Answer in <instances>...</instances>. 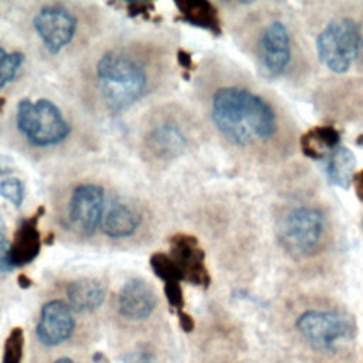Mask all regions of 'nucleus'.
I'll return each mask as SVG.
<instances>
[{
    "mask_svg": "<svg viewBox=\"0 0 363 363\" xmlns=\"http://www.w3.org/2000/svg\"><path fill=\"white\" fill-rule=\"evenodd\" d=\"M125 363H155L149 352H130L123 357Z\"/></svg>",
    "mask_w": 363,
    "mask_h": 363,
    "instance_id": "nucleus-25",
    "label": "nucleus"
},
{
    "mask_svg": "<svg viewBox=\"0 0 363 363\" xmlns=\"http://www.w3.org/2000/svg\"><path fill=\"white\" fill-rule=\"evenodd\" d=\"M54 363H77V362H74V360L69 359V357H61V359L55 360Z\"/></svg>",
    "mask_w": 363,
    "mask_h": 363,
    "instance_id": "nucleus-30",
    "label": "nucleus"
},
{
    "mask_svg": "<svg viewBox=\"0 0 363 363\" xmlns=\"http://www.w3.org/2000/svg\"><path fill=\"white\" fill-rule=\"evenodd\" d=\"M352 184L354 186L356 193H357L359 199H360L362 203H363V170H362V172H357V173L354 174Z\"/></svg>",
    "mask_w": 363,
    "mask_h": 363,
    "instance_id": "nucleus-27",
    "label": "nucleus"
},
{
    "mask_svg": "<svg viewBox=\"0 0 363 363\" xmlns=\"http://www.w3.org/2000/svg\"><path fill=\"white\" fill-rule=\"evenodd\" d=\"M248 44L267 81L298 84L312 72V48L295 16L281 3L258 4L251 13Z\"/></svg>",
    "mask_w": 363,
    "mask_h": 363,
    "instance_id": "nucleus-2",
    "label": "nucleus"
},
{
    "mask_svg": "<svg viewBox=\"0 0 363 363\" xmlns=\"http://www.w3.org/2000/svg\"><path fill=\"white\" fill-rule=\"evenodd\" d=\"M157 298L149 282L140 278L128 281L118 296L119 313L130 320L147 318L156 308Z\"/></svg>",
    "mask_w": 363,
    "mask_h": 363,
    "instance_id": "nucleus-12",
    "label": "nucleus"
},
{
    "mask_svg": "<svg viewBox=\"0 0 363 363\" xmlns=\"http://www.w3.org/2000/svg\"><path fill=\"white\" fill-rule=\"evenodd\" d=\"M210 116L228 143L267 164L289 159L296 149V123L269 89L245 82L221 85L211 95Z\"/></svg>",
    "mask_w": 363,
    "mask_h": 363,
    "instance_id": "nucleus-1",
    "label": "nucleus"
},
{
    "mask_svg": "<svg viewBox=\"0 0 363 363\" xmlns=\"http://www.w3.org/2000/svg\"><path fill=\"white\" fill-rule=\"evenodd\" d=\"M150 265L155 271V274L164 281V284L167 282H176V281H182V275L180 271L177 268V265L174 264V261L172 259L170 255L157 252L155 255H152L150 258Z\"/></svg>",
    "mask_w": 363,
    "mask_h": 363,
    "instance_id": "nucleus-19",
    "label": "nucleus"
},
{
    "mask_svg": "<svg viewBox=\"0 0 363 363\" xmlns=\"http://www.w3.org/2000/svg\"><path fill=\"white\" fill-rule=\"evenodd\" d=\"M16 121L20 132L35 146L57 145L69 132L61 111L48 99L20 101Z\"/></svg>",
    "mask_w": 363,
    "mask_h": 363,
    "instance_id": "nucleus-7",
    "label": "nucleus"
},
{
    "mask_svg": "<svg viewBox=\"0 0 363 363\" xmlns=\"http://www.w3.org/2000/svg\"><path fill=\"white\" fill-rule=\"evenodd\" d=\"M275 237L295 261H311L333 245L336 228L328 204L316 194L294 193L275 213Z\"/></svg>",
    "mask_w": 363,
    "mask_h": 363,
    "instance_id": "nucleus-3",
    "label": "nucleus"
},
{
    "mask_svg": "<svg viewBox=\"0 0 363 363\" xmlns=\"http://www.w3.org/2000/svg\"><path fill=\"white\" fill-rule=\"evenodd\" d=\"M172 259L177 265L182 279L194 285H208L210 277L204 265V252L200 250L196 238L184 234L172 237L170 240Z\"/></svg>",
    "mask_w": 363,
    "mask_h": 363,
    "instance_id": "nucleus-11",
    "label": "nucleus"
},
{
    "mask_svg": "<svg viewBox=\"0 0 363 363\" xmlns=\"http://www.w3.org/2000/svg\"><path fill=\"white\" fill-rule=\"evenodd\" d=\"M18 282H20V285L24 286V288H27V286L31 285V281H30L26 275H20V277H18Z\"/></svg>",
    "mask_w": 363,
    "mask_h": 363,
    "instance_id": "nucleus-29",
    "label": "nucleus"
},
{
    "mask_svg": "<svg viewBox=\"0 0 363 363\" xmlns=\"http://www.w3.org/2000/svg\"><path fill=\"white\" fill-rule=\"evenodd\" d=\"M179 62L182 64L183 68H189L191 65V60H190V55L184 51H179Z\"/></svg>",
    "mask_w": 363,
    "mask_h": 363,
    "instance_id": "nucleus-28",
    "label": "nucleus"
},
{
    "mask_svg": "<svg viewBox=\"0 0 363 363\" xmlns=\"http://www.w3.org/2000/svg\"><path fill=\"white\" fill-rule=\"evenodd\" d=\"M75 320L72 309L62 301H50L41 308L37 323V337L45 346H57L65 342L74 332Z\"/></svg>",
    "mask_w": 363,
    "mask_h": 363,
    "instance_id": "nucleus-10",
    "label": "nucleus"
},
{
    "mask_svg": "<svg viewBox=\"0 0 363 363\" xmlns=\"http://www.w3.org/2000/svg\"><path fill=\"white\" fill-rule=\"evenodd\" d=\"M301 145L309 157L322 160L326 153L340 145V135L333 126H318L301 138Z\"/></svg>",
    "mask_w": 363,
    "mask_h": 363,
    "instance_id": "nucleus-18",
    "label": "nucleus"
},
{
    "mask_svg": "<svg viewBox=\"0 0 363 363\" xmlns=\"http://www.w3.org/2000/svg\"><path fill=\"white\" fill-rule=\"evenodd\" d=\"M176 6L180 11L182 20L193 26L210 30L214 34L221 33V21L218 18L217 9L211 3L201 1V0L177 1Z\"/></svg>",
    "mask_w": 363,
    "mask_h": 363,
    "instance_id": "nucleus-17",
    "label": "nucleus"
},
{
    "mask_svg": "<svg viewBox=\"0 0 363 363\" xmlns=\"http://www.w3.org/2000/svg\"><path fill=\"white\" fill-rule=\"evenodd\" d=\"M0 196L20 207L24 200V184L18 179H6L0 182Z\"/></svg>",
    "mask_w": 363,
    "mask_h": 363,
    "instance_id": "nucleus-22",
    "label": "nucleus"
},
{
    "mask_svg": "<svg viewBox=\"0 0 363 363\" xmlns=\"http://www.w3.org/2000/svg\"><path fill=\"white\" fill-rule=\"evenodd\" d=\"M96 77L108 106L118 112L138 101L146 86L142 64L125 51H109L96 64Z\"/></svg>",
    "mask_w": 363,
    "mask_h": 363,
    "instance_id": "nucleus-5",
    "label": "nucleus"
},
{
    "mask_svg": "<svg viewBox=\"0 0 363 363\" xmlns=\"http://www.w3.org/2000/svg\"><path fill=\"white\" fill-rule=\"evenodd\" d=\"M34 28L50 52H58L69 44L75 34V17L65 9L48 6L34 18Z\"/></svg>",
    "mask_w": 363,
    "mask_h": 363,
    "instance_id": "nucleus-9",
    "label": "nucleus"
},
{
    "mask_svg": "<svg viewBox=\"0 0 363 363\" xmlns=\"http://www.w3.org/2000/svg\"><path fill=\"white\" fill-rule=\"evenodd\" d=\"M164 295L172 308L179 309V311L183 308L184 299H183V292H182V286H180L179 281L164 284Z\"/></svg>",
    "mask_w": 363,
    "mask_h": 363,
    "instance_id": "nucleus-24",
    "label": "nucleus"
},
{
    "mask_svg": "<svg viewBox=\"0 0 363 363\" xmlns=\"http://www.w3.org/2000/svg\"><path fill=\"white\" fill-rule=\"evenodd\" d=\"M328 180L342 189H349L356 174V157L350 149L342 143L333 147L322 159Z\"/></svg>",
    "mask_w": 363,
    "mask_h": 363,
    "instance_id": "nucleus-14",
    "label": "nucleus"
},
{
    "mask_svg": "<svg viewBox=\"0 0 363 363\" xmlns=\"http://www.w3.org/2000/svg\"><path fill=\"white\" fill-rule=\"evenodd\" d=\"M43 214V208L33 217H28L20 223L14 233V240L10 242V264L11 267L26 265L37 258L41 248V235L38 231V220Z\"/></svg>",
    "mask_w": 363,
    "mask_h": 363,
    "instance_id": "nucleus-13",
    "label": "nucleus"
},
{
    "mask_svg": "<svg viewBox=\"0 0 363 363\" xmlns=\"http://www.w3.org/2000/svg\"><path fill=\"white\" fill-rule=\"evenodd\" d=\"M23 61L24 55L21 52H7L0 48V88L14 79Z\"/></svg>",
    "mask_w": 363,
    "mask_h": 363,
    "instance_id": "nucleus-20",
    "label": "nucleus"
},
{
    "mask_svg": "<svg viewBox=\"0 0 363 363\" xmlns=\"http://www.w3.org/2000/svg\"><path fill=\"white\" fill-rule=\"evenodd\" d=\"M140 223L139 214L125 203H113L104 213L102 228L112 238H123L132 235Z\"/></svg>",
    "mask_w": 363,
    "mask_h": 363,
    "instance_id": "nucleus-16",
    "label": "nucleus"
},
{
    "mask_svg": "<svg viewBox=\"0 0 363 363\" xmlns=\"http://www.w3.org/2000/svg\"><path fill=\"white\" fill-rule=\"evenodd\" d=\"M6 225L4 221L0 216V272H6L13 269L11 264H10V241H7L6 238Z\"/></svg>",
    "mask_w": 363,
    "mask_h": 363,
    "instance_id": "nucleus-23",
    "label": "nucleus"
},
{
    "mask_svg": "<svg viewBox=\"0 0 363 363\" xmlns=\"http://www.w3.org/2000/svg\"><path fill=\"white\" fill-rule=\"evenodd\" d=\"M179 323L183 328V330H186V332H190L194 328V322H193L191 316L182 311H179Z\"/></svg>",
    "mask_w": 363,
    "mask_h": 363,
    "instance_id": "nucleus-26",
    "label": "nucleus"
},
{
    "mask_svg": "<svg viewBox=\"0 0 363 363\" xmlns=\"http://www.w3.org/2000/svg\"><path fill=\"white\" fill-rule=\"evenodd\" d=\"M69 308L84 313L99 308L105 299L104 285L92 278H82L69 284L67 289Z\"/></svg>",
    "mask_w": 363,
    "mask_h": 363,
    "instance_id": "nucleus-15",
    "label": "nucleus"
},
{
    "mask_svg": "<svg viewBox=\"0 0 363 363\" xmlns=\"http://www.w3.org/2000/svg\"><path fill=\"white\" fill-rule=\"evenodd\" d=\"M312 54L333 77L363 74V4H329L312 26Z\"/></svg>",
    "mask_w": 363,
    "mask_h": 363,
    "instance_id": "nucleus-4",
    "label": "nucleus"
},
{
    "mask_svg": "<svg viewBox=\"0 0 363 363\" xmlns=\"http://www.w3.org/2000/svg\"><path fill=\"white\" fill-rule=\"evenodd\" d=\"M105 193L98 184L78 186L69 201V220L84 235H91L104 218Z\"/></svg>",
    "mask_w": 363,
    "mask_h": 363,
    "instance_id": "nucleus-8",
    "label": "nucleus"
},
{
    "mask_svg": "<svg viewBox=\"0 0 363 363\" xmlns=\"http://www.w3.org/2000/svg\"><path fill=\"white\" fill-rule=\"evenodd\" d=\"M295 328L316 350L333 352L337 345L350 339L354 332L349 315L332 308H311L298 315Z\"/></svg>",
    "mask_w": 363,
    "mask_h": 363,
    "instance_id": "nucleus-6",
    "label": "nucleus"
},
{
    "mask_svg": "<svg viewBox=\"0 0 363 363\" xmlns=\"http://www.w3.org/2000/svg\"><path fill=\"white\" fill-rule=\"evenodd\" d=\"M24 336L20 328H14L6 339L3 363H21Z\"/></svg>",
    "mask_w": 363,
    "mask_h": 363,
    "instance_id": "nucleus-21",
    "label": "nucleus"
}]
</instances>
